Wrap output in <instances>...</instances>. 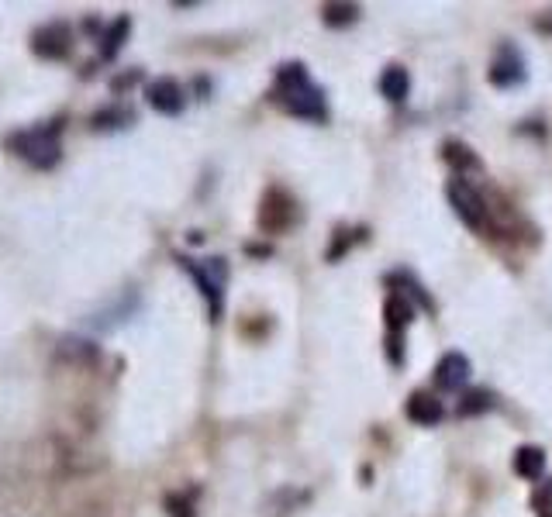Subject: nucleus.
<instances>
[{
  "label": "nucleus",
  "instance_id": "obj_3",
  "mask_svg": "<svg viewBox=\"0 0 552 517\" xmlns=\"http://www.w3.org/2000/svg\"><path fill=\"white\" fill-rule=\"evenodd\" d=\"M183 269H187L193 283L201 286V294L207 300V311H211V321L221 317V307H224V283H228V263L224 259H180Z\"/></svg>",
  "mask_w": 552,
  "mask_h": 517
},
{
  "label": "nucleus",
  "instance_id": "obj_10",
  "mask_svg": "<svg viewBox=\"0 0 552 517\" xmlns=\"http://www.w3.org/2000/svg\"><path fill=\"white\" fill-rule=\"evenodd\" d=\"M408 418L414 424H439L442 418H445V408H442V400H435L432 393H411Z\"/></svg>",
  "mask_w": 552,
  "mask_h": 517
},
{
  "label": "nucleus",
  "instance_id": "obj_8",
  "mask_svg": "<svg viewBox=\"0 0 552 517\" xmlns=\"http://www.w3.org/2000/svg\"><path fill=\"white\" fill-rule=\"evenodd\" d=\"M490 83L494 87H518V83H525V59L518 56L515 46H505L497 52V59L490 66Z\"/></svg>",
  "mask_w": 552,
  "mask_h": 517
},
{
  "label": "nucleus",
  "instance_id": "obj_9",
  "mask_svg": "<svg viewBox=\"0 0 552 517\" xmlns=\"http://www.w3.org/2000/svg\"><path fill=\"white\" fill-rule=\"evenodd\" d=\"M466 379H470V359L463 352L442 356L439 366H435V383L442 390H459V387H466Z\"/></svg>",
  "mask_w": 552,
  "mask_h": 517
},
{
  "label": "nucleus",
  "instance_id": "obj_2",
  "mask_svg": "<svg viewBox=\"0 0 552 517\" xmlns=\"http://www.w3.org/2000/svg\"><path fill=\"white\" fill-rule=\"evenodd\" d=\"M59 135H63V118L46 121V125H35V128H21L15 135H7V149H11L17 159H25L32 170L46 172V170H56L59 159H63Z\"/></svg>",
  "mask_w": 552,
  "mask_h": 517
},
{
  "label": "nucleus",
  "instance_id": "obj_6",
  "mask_svg": "<svg viewBox=\"0 0 552 517\" xmlns=\"http://www.w3.org/2000/svg\"><path fill=\"white\" fill-rule=\"evenodd\" d=\"M139 304H142V297H139L135 290H125L114 304H108V307H100V311L90 314V328L110 331V328H118V325H125L128 317L139 311Z\"/></svg>",
  "mask_w": 552,
  "mask_h": 517
},
{
  "label": "nucleus",
  "instance_id": "obj_5",
  "mask_svg": "<svg viewBox=\"0 0 552 517\" xmlns=\"http://www.w3.org/2000/svg\"><path fill=\"white\" fill-rule=\"evenodd\" d=\"M445 197H449V204L453 211L459 214V221L466 224V228H484L487 224V207H484V197L476 193L470 183H463V180H449V187H445Z\"/></svg>",
  "mask_w": 552,
  "mask_h": 517
},
{
  "label": "nucleus",
  "instance_id": "obj_11",
  "mask_svg": "<svg viewBox=\"0 0 552 517\" xmlns=\"http://www.w3.org/2000/svg\"><path fill=\"white\" fill-rule=\"evenodd\" d=\"M380 94L387 97V100H394V104H404L411 94V77L404 66H391V69H383V77H380Z\"/></svg>",
  "mask_w": 552,
  "mask_h": 517
},
{
  "label": "nucleus",
  "instance_id": "obj_13",
  "mask_svg": "<svg viewBox=\"0 0 552 517\" xmlns=\"http://www.w3.org/2000/svg\"><path fill=\"white\" fill-rule=\"evenodd\" d=\"M128 32H131V21H128V17H118V21H114V25L108 28V35H104L100 56H104V59H114V56L121 52V46H125Z\"/></svg>",
  "mask_w": 552,
  "mask_h": 517
},
{
  "label": "nucleus",
  "instance_id": "obj_7",
  "mask_svg": "<svg viewBox=\"0 0 552 517\" xmlns=\"http://www.w3.org/2000/svg\"><path fill=\"white\" fill-rule=\"evenodd\" d=\"M145 97H149V104H152L159 114H166V118H176V114L183 110V104H187V97H183V90H180V83L170 79V77L152 79V83H149V90H145Z\"/></svg>",
  "mask_w": 552,
  "mask_h": 517
},
{
  "label": "nucleus",
  "instance_id": "obj_12",
  "mask_svg": "<svg viewBox=\"0 0 552 517\" xmlns=\"http://www.w3.org/2000/svg\"><path fill=\"white\" fill-rule=\"evenodd\" d=\"M515 472H518L521 480H538V476L546 472V452H542L538 445L518 449V455H515Z\"/></svg>",
  "mask_w": 552,
  "mask_h": 517
},
{
  "label": "nucleus",
  "instance_id": "obj_14",
  "mask_svg": "<svg viewBox=\"0 0 552 517\" xmlns=\"http://www.w3.org/2000/svg\"><path fill=\"white\" fill-rule=\"evenodd\" d=\"M411 307H408V300L401 297V294H394V297L387 300V325H391V328H397V335H401V331L408 328L411 325Z\"/></svg>",
  "mask_w": 552,
  "mask_h": 517
},
{
  "label": "nucleus",
  "instance_id": "obj_15",
  "mask_svg": "<svg viewBox=\"0 0 552 517\" xmlns=\"http://www.w3.org/2000/svg\"><path fill=\"white\" fill-rule=\"evenodd\" d=\"M356 15H359V7H356V4H342V7H335V4H331V7H325V21H328V25H352Z\"/></svg>",
  "mask_w": 552,
  "mask_h": 517
},
{
  "label": "nucleus",
  "instance_id": "obj_16",
  "mask_svg": "<svg viewBox=\"0 0 552 517\" xmlns=\"http://www.w3.org/2000/svg\"><path fill=\"white\" fill-rule=\"evenodd\" d=\"M490 408V393H470L466 404H463V414H474V410H487Z\"/></svg>",
  "mask_w": 552,
  "mask_h": 517
},
{
  "label": "nucleus",
  "instance_id": "obj_4",
  "mask_svg": "<svg viewBox=\"0 0 552 517\" xmlns=\"http://www.w3.org/2000/svg\"><path fill=\"white\" fill-rule=\"evenodd\" d=\"M32 52L46 63H59L73 52V32L66 21H48L32 32Z\"/></svg>",
  "mask_w": 552,
  "mask_h": 517
},
{
  "label": "nucleus",
  "instance_id": "obj_1",
  "mask_svg": "<svg viewBox=\"0 0 552 517\" xmlns=\"http://www.w3.org/2000/svg\"><path fill=\"white\" fill-rule=\"evenodd\" d=\"M276 104L294 114V118H304V121H321L325 118V94L315 79L307 77V69L300 63H286L280 66L276 73Z\"/></svg>",
  "mask_w": 552,
  "mask_h": 517
}]
</instances>
